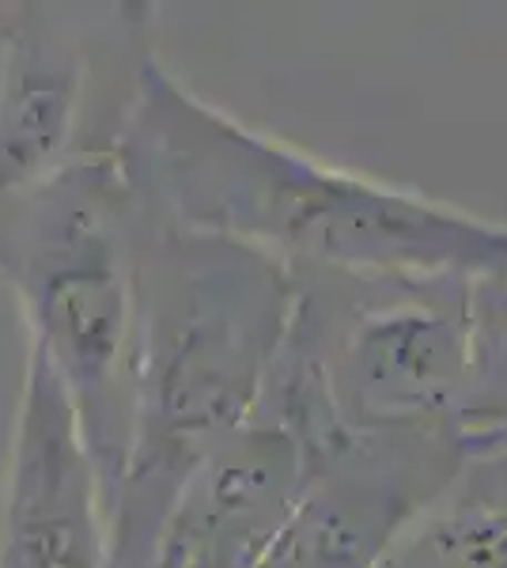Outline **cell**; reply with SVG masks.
I'll use <instances>...</instances> for the list:
<instances>
[{"mask_svg":"<svg viewBox=\"0 0 507 568\" xmlns=\"http://www.w3.org/2000/svg\"><path fill=\"white\" fill-rule=\"evenodd\" d=\"M133 194L174 224L288 270L507 281V224L367 179L239 122L160 58L136 72L114 141Z\"/></svg>","mask_w":507,"mask_h":568,"instance_id":"cell-1","label":"cell"},{"mask_svg":"<svg viewBox=\"0 0 507 568\" xmlns=\"http://www.w3.org/2000/svg\"><path fill=\"white\" fill-rule=\"evenodd\" d=\"M141 209L133 436L107 511L110 568H149L190 474L257 409L296 311V277L246 243Z\"/></svg>","mask_w":507,"mask_h":568,"instance_id":"cell-2","label":"cell"},{"mask_svg":"<svg viewBox=\"0 0 507 568\" xmlns=\"http://www.w3.org/2000/svg\"><path fill=\"white\" fill-rule=\"evenodd\" d=\"M136 246L141 209L114 149L77 155L31 194L0 205V273L23 304L31 349L69 394L107 511L133 436Z\"/></svg>","mask_w":507,"mask_h":568,"instance_id":"cell-3","label":"cell"},{"mask_svg":"<svg viewBox=\"0 0 507 568\" xmlns=\"http://www.w3.org/2000/svg\"><path fill=\"white\" fill-rule=\"evenodd\" d=\"M292 277L296 311L265 394L318 452L341 436L463 428L477 281L341 270Z\"/></svg>","mask_w":507,"mask_h":568,"instance_id":"cell-4","label":"cell"},{"mask_svg":"<svg viewBox=\"0 0 507 568\" xmlns=\"http://www.w3.org/2000/svg\"><path fill=\"white\" fill-rule=\"evenodd\" d=\"M474 447L463 428L334 439L257 568H375Z\"/></svg>","mask_w":507,"mask_h":568,"instance_id":"cell-5","label":"cell"},{"mask_svg":"<svg viewBox=\"0 0 507 568\" xmlns=\"http://www.w3.org/2000/svg\"><path fill=\"white\" fill-rule=\"evenodd\" d=\"M318 455L307 428L262 394L254 414L182 485L149 568H257Z\"/></svg>","mask_w":507,"mask_h":568,"instance_id":"cell-6","label":"cell"},{"mask_svg":"<svg viewBox=\"0 0 507 568\" xmlns=\"http://www.w3.org/2000/svg\"><path fill=\"white\" fill-rule=\"evenodd\" d=\"M0 568H110L103 485L69 394L34 349L8 452Z\"/></svg>","mask_w":507,"mask_h":568,"instance_id":"cell-7","label":"cell"},{"mask_svg":"<svg viewBox=\"0 0 507 568\" xmlns=\"http://www.w3.org/2000/svg\"><path fill=\"white\" fill-rule=\"evenodd\" d=\"M88 42L50 8L23 4L16 50L0 88V205L31 194L77 155L91 110Z\"/></svg>","mask_w":507,"mask_h":568,"instance_id":"cell-8","label":"cell"},{"mask_svg":"<svg viewBox=\"0 0 507 568\" xmlns=\"http://www.w3.org/2000/svg\"><path fill=\"white\" fill-rule=\"evenodd\" d=\"M375 568H507V444H477Z\"/></svg>","mask_w":507,"mask_h":568,"instance_id":"cell-9","label":"cell"},{"mask_svg":"<svg viewBox=\"0 0 507 568\" xmlns=\"http://www.w3.org/2000/svg\"><path fill=\"white\" fill-rule=\"evenodd\" d=\"M463 428L474 444H507V281H477Z\"/></svg>","mask_w":507,"mask_h":568,"instance_id":"cell-10","label":"cell"},{"mask_svg":"<svg viewBox=\"0 0 507 568\" xmlns=\"http://www.w3.org/2000/svg\"><path fill=\"white\" fill-rule=\"evenodd\" d=\"M16 27H20V8L0 4V88H4L8 65H12V50H16Z\"/></svg>","mask_w":507,"mask_h":568,"instance_id":"cell-11","label":"cell"}]
</instances>
